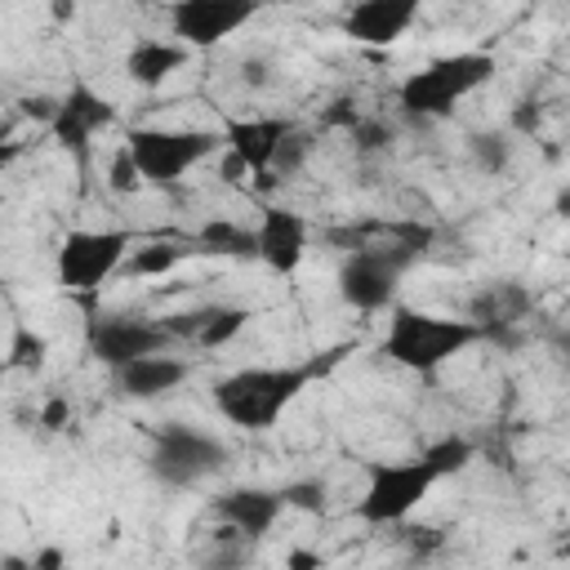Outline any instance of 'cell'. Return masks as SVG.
Wrapping results in <instances>:
<instances>
[{
    "label": "cell",
    "instance_id": "6da1fadb",
    "mask_svg": "<svg viewBox=\"0 0 570 570\" xmlns=\"http://www.w3.org/2000/svg\"><path fill=\"white\" fill-rule=\"evenodd\" d=\"M334 361V356H330ZM330 361H298V365H240L223 374L209 387V401L223 423L240 432H267L281 423V414L307 392V383L330 365Z\"/></svg>",
    "mask_w": 570,
    "mask_h": 570
},
{
    "label": "cell",
    "instance_id": "7a4b0ae2",
    "mask_svg": "<svg viewBox=\"0 0 570 570\" xmlns=\"http://www.w3.org/2000/svg\"><path fill=\"white\" fill-rule=\"evenodd\" d=\"M494 71H499V58L485 49L436 53L396 85V111L414 125L450 120L463 98H472L476 89H485L494 80Z\"/></svg>",
    "mask_w": 570,
    "mask_h": 570
},
{
    "label": "cell",
    "instance_id": "3957f363",
    "mask_svg": "<svg viewBox=\"0 0 570 570\" xmlns=\"http://www.w3.org/2000/svg\"><path fill=\"white\" fill-rule=\"evenodd\" d=\"M423 249H428V232L419 227H396L387 240H356L334 276L338 298L352 312H387L396 303L405 272L419 263Z\"/></svg>",
    "mask_w": 570,
    "mask_h": 570
},
{
    "label": "cell",
    "instance_id": "277c9868",
    "mask_svg": "<svg viewBox=\"0 0 570 570\" xmlns=\"http://www.w3.org/2000/svg\"><path fill=\"white\" fill-rule=\"evenodd\" d=\"M481 338L485 334L463 316H441V312H419V307L392 303L379 352L410 374H436L441 365H450Z\"/></svg>",
    "mask_w": 570,
    "mask_h": 570
},
{
    "label": "cell",
    "instance_id": "5b68a950",
    "mask_svg": "<svg viewBox=\"0 0 570 570\" xmlns=\"http://www.w3.org/2000/svg\"><path fill=\"white\" fill-rule=\"evenodd\" d=\"M120 151L134 160L142 187H169L178 178H187L191 169H200L209 156L223 151V134L214 129H196V125H138L125 134Z\"/></svg>",
    "mask_w": 570,
    "mask_h": 570
},
{
    "label": "cell",
    "instance_id": "8992f818",
    "mask_svg": "<svg viewBox=\"0 0 570 570\" xmlns=\"http://www.w3.org/2000/svg\"><path fill=\"white\" fill-rule=\"evenodd\" d=\"M232 450L223 436L196 428V423H160L151 428V445H147V472L169 485V490H196L209 476H218L227 468Z\"/></svg>",
    "mask_w": 570,
    "mask_h": 570
},
{
    "label": "cell",
    "instance_id": "52a82bcc",
    "mask_svg": "<svg viewBox=\"0 0 570 570\" xmlns=\"http://www.w3.org/2000/svg\"><path fill=\"white\" fill-rule=\"evenodd\" d=\"M134 245H138V236L129 227H76L58 245L53 276L67 294H94L107 276H116L125 267Z\"/></svg>",
    "mask_w": 570,
    "mask_h": 570
},
{
    "label": "cell",
    "instance_id": "ba28073f",
    "mask_svg": "<svg viewBox=\"0 0 570 570\" xmlns=\"http://www.w3.org/2000/svg\"><path fill=\"white\" fill-rule=\"evenodd\" d=\"M436 485H441L436 472L419 454L396 459V463H370L365 468V490L356 499V517L365 525H401Z\"/></svg>",
    "mask_w": 570,
    "mask_h": 570
},
{
    "label": "cell",
    "instance_id": "9c48e42d",
    "mask_svg": "<svg viewBox=\"0 0 570 570\" xmlns=\"http://www.w3.org/2000/svg\"><path fill=\"white\" fill-rule=\"evenodd\" d=\"M85 347L98 365L120 370L138 356H160V352H174V338L169 330L160 325V316H129V312H98L89 325H85Z\"/></svg>",
    "mask_w": 570,
    "mask_h": 570
},
{
    "label": "cell",
    "instance_id": "30bf717a",
    "mask_svg": "<svg viewBox=\"0 0 570 570\" xmlns=\"http://www.w3.org/2000/svg\"><path fill=\"white\" fill-rule=\"evenodd\" d=\"M107 125H116V102L102 98L89 80H76V85L58 98L53 120H49V134H53V142L85 169L89 156H94V138H98Z\"/></svg>",
    "mask_w": 570,
    "mask_h": 570
},
{
    "label": "cell",
    "instance_id": "8fae6325",
    "mask_svg": "<svg viewBox=\"0 0 570 570\" xmlns=\"http://www.w3.org/2000/svg\"><path fill=\"white\" fill-rule=\"evenodd\" d=\"M258 18V4L249 0H178L169 4V40H178L187 53L191 49H214L240 27Z\"/></svg>",
    "mask_w": 570,
    "mask_h": 570
},
{
    "label": "cell",
    "instance_id": "7c38bea8",
    "mask_svg": "<svg viewBox=\"0 0 570 570\" xmlns=\"http://www.w3.org/2000/svg\"><path fill=\"white\" fill-rule=\"evenodd\" d=\"M303 254H307V218L289 205H267L254 227V258L267 272L289 276V272H298Z\"/></svg>",
    "mask_w": 570,
    "mask_h": 570
},
{
    "label": "cell",
    "instance_id": "4fadbf2b",
    "mask_svg": "<svg viewBox=\"0 0 570 570\" xmlns=\"http://www.w3.org/2000/svg\"><path fill=\"white\" fill-rule=\"evenodd\" d=\"M160 325L169 330L174 343L214 352V347H227V343L249 325V307H240V303H200V307L160 316Z\"/></svg>",
    "mask_w": 570,
    "mask_h": 570
},
{
    "label": "cell",
    "instance_id": "5bb4252c",
    "mask_svg": "<svg viewBox=\"0 0 570 570\" xmlns=\"http://www.w3.org/2000/svg\"><path fill=\"white\" fill-rule=\"evenodd\" d=\"M281 512H285V503H281V494L267 490V485H232V490H218V494L209 499V508H205V517L232 525L236 534H245V539H254V543H258L263 534H272V525L281 521Z\"/></svg>",
    "mask_w": 570,
    "mask_h": 570
},
{
    "label": "cell",
    "instance_id": "9a60e30c",
    "mask_svg": "<svg viewBox=\"0 0 570 570\" xmlns=\"http://www.w3.org/2000/svg\"><path fill=\"white\" fill-rule=\"evenodd\" d=\"M419 0H356L343 9V36L370 49H387L419 22Z\"/></svg>",
    "mask_w": 570,
    "mask_h": 570
},
{
    "label": "cell",
    "instance_id": "2e32d148",
    "mask_svg": "<svg viewBox=\"0 0 570 570\" xmlns=\"http://www.w3.org/2000/svg\"><path fill=\"white\" fill-rule=\"evenodd\" d=\"M294 129V116H245V120H227L223 125V151L254 178L267 174V160L276 151V142Z\"/></svg>",
    "mask_w": 570,
    "mask_h": 570
},
{
    "label": "cell",
    "instance_id": "e0dca14e",
    "mask_svg": "<svg viewBox=\"0 0 570 570\" xmlns=\"http://www.w3.org/2000/svg\"><path fill=\"white\" fill-rule=\"evenodd\" d=\"M187 379H191V361H187V356H174V352L138 356V361L111 370V387H116L125 401H160V396L178 392Z\"/></svg>",
    "mask_w": 570,
    "mask_h": 570
},
{
    "label": "cell",
    "instance_id": "ac0fdd59",
    "mask_svg": "<svg viewBox=\"0 0 570 570\" xmlns=\"http://www.w3.org/2000/svg\"><path fill=\"white\" fill-rule=\"evenodd\" d=\"M187 58H191V53H187L178 40L142 36V40H134L129 53H125V76H129L138 89H160L174 71L187 67Z\"/></svg>",
    "mask_w": 570,
    "mask_h": 570
},
{
    "label": "cell",
    "instance_id": "d6986e66",
    "mask_svg": "<svg viewBox=\"0 0 570 570\" xmlns=\"http://www.w3.org/2000/svg\"><path fill=\"white\" fill-rule=\"evenodd\" d=\"M254 548H258L254 539L236 534L223 521L200 525L196 539H191V570H249L254 566Z\"/></svg>",
    "mask_w": 570,
    "mask_h": 570
},
{
    "label": "cell",
    "instance_id": "ffe728a7",
    "mask_svg": "<svg viewBox=\"0 0 570 570\" xmlns=\"http://www.w3.org/2000/svg\"><path fill=\"white\" fill-rule=\"evenodd\" d=\"M525 312H530V294L517 281H499V285H490L485 294L472 298V307H468L463 321H472L481 334H494L503 325H517Z\"/></svg>",
    "mask_w": 570,
    "mask_h": 570
},
{
    "label": "cell",
    "instance_id": "44dd1931",
    "mask_svg": "<svg viewBox=\"0 0 570 570\" xmlns=\"http://www.w3.org/2000/svg\"><path fill=\"white\" fill-rule=\"evenodd\" d=\"M312 151H316V129H307V125H298V120H294V129L276 142V151H272V160H267L263 187H272V183H285V178L303 174V169H307V160H312Z\"/></svg>",
    "mask_w": 570,
    "mask_h": 570
},
{
    "label": "cell",
    "instance_id": "7402d4cb",
    "mask_svg": "<svg viewBox=\"0 0 570 570\" xmlns=\"http://www.w3.org/2000/svg\"><path fill=\"white\" fill-rule=\"evenodd\" d=\"M196 245L209 249V254H223V258H254V227L214 218V223H205L196 232Z\"/></svg>",
    "mask_w": 570,
    "mask_h": 570
},
{
    "label": "cell",
    "instance_id": "603a6c76",
    "mask_svg": "<svg viewBox=\"0 0 570 570\" xmlns=\"http://www.w3.org/2000/svg\"><path fill=\"white\" fill-rule=\"evenodd\" d=\"M419 459H423V463L436 472V481H445V476H459V472H463V468L476 459V445H472L468 436L450 432V436H436V441H428Z\"/></svg>",
    "mask_w": 570,
    "mask_h": 570
},
{
    "label": "cell",
    "instance_id": "cb8c5ba5",
    "mask_svg": "<svg viewBox=\"0 0 570 570\" xmlns=\"http://www.w3.org/2000/svg\"><path fill=\"white\" fill-rule=\"evenodd\" d=\"M512 151H517V138L508 129H476L468 138V156L481 174H503L512 165Z\"/></svg>",
    "mask_w": 570,
    "mask_h": 570
},
{
    "label": "cell",
    "instance_id": "d4e9b609",
    "mask_svg": "<svg viewBox=\"0 0 570 570\" xmlns=\"http://www.w3.org/2000/svg\"><path fill=\"white\" fill-rule=\"evenodd\" d=\"M187 249L178 245V240H147V245H134L129 249V258H125V276H165V272H174L178 267V258H183Z\"/></svg>",
    "mask_w": 570,
    "mask_h": 570
},
{
    "label": "cell",
    "instance_id": "484cf974",
    "mask_svg": "<svg viewBox=\"0 0 570 570\" xmlns=\"http://www.w3.org/2000/svg\"><path fill=\"white\" fill-rule=\"evenodd\" d=\"M285 512H307V517H321L330 508V485L321 476H294L285 485H276Z\"/></svg>",
    "mask_w": 570,
    "mask_h": 570
},
{
    "label": "cell",
    "instance_id": "4316f807",
    "mask_svg": "<svg viewBox=\"0 0 570 570\" xmlns=\"http://www.w3.org/2000/svg\"><path fill=\"white\" fill-rule=\"evenodd\" d=\"M9 361V370H27V374H36V370H45V356H49V343H45V334H36L31 325H13V338H9V352H4Z\"/></svg>",
    "mask_w": 570,
    "mask_h": 570
},
{
    "label": "cell",
    "instance_id": "83f0119b",
    "mask_svg": "<svg viewBox=\"0 0 570 570\" xmlns=\"http://www.w3.org/2000/svg\"><path fill=\"white\" fill-rule=\"evenodd\" d=\"M107 187L116 191V196H134V191H142V178H138V169H134V160L116 147V156H111V165H107Z\"/></svg>",
    "mask_w": 570,
    "mask_h": 570
},
{
    "label": "cell",
    "instance_id": "f1b7e54d",
    "mask_svg": "<svg viewBox=\"0 0 570 570\" xmlns=\"http://www.w3.org/2000/svg\"><path fill=\"white\" fill-rule=\"evenodd\" d=\"M352 142H356V151H383L387 142H392V134H387V125H379V120H352Z\"/></svg>",
    "mask_w": 570,
    "mask_h": 570
},
{
    "label": "cell",
    "instance_id": "f546056e",
    "mask_svg": "<svg viewBox=\"0 0 570 570\" xmlns=\"http://www.w3.org/2000/svg\"><path fill=\"white\" fill-rule=\"evenodd\" d=\"M36 423H40L45 432H62V428L71 423V401H67V396H49V401L40 405Z\"/></svg>",
    "mask_w": 570,
    "mask_h": 570
},
{
    "label": "cell",
    "instance_id": "4dcf8cb0",
    "mask_svg": "<svg viewBox=\"0 0 570 570\" xmlns=\"http://www.w3.org/2000/svg\"><path fill=\"white\" fill-rule=\"evenodd\" d=\"M281 570H325V557H321V552H312V548H289Z\"/></svg>",
    "mask_w": 570,
    "mask_h": 570
},
{
    "label": "cell",
    "instance_id": "1f68e13d",
    "mask_svg": "<svg viewBox=\"0 0 570 570\" xmlns=\"http://www.w3.org/2000/svg\"><path fill=\"white\" fill-rule=\"evenodd\" d=\"M62 548H40L36 557H31V570H62Z\"/></svg>",
    "mask_w": 570,
    "mask_h": 570
},
{
    "label": "cell",
    "instance_id": "d6a6232c",
    "mask_svg": "<svg viewBox=\"0 0 570 570\" xmlns=\"http://www.w3.org/2000/svg\"><path fill=\"white\" fill-rule=\"evenodd\" d=\"M245 85H267V62L263 58H245Z\"/></svg>",
    "mask_w": 570,
    "mask_h": 570
},
{
    "label": "cell",
    "instance_id": "836d02e7",
    "mask_svg": "<svg viewBox=\"0 0 570 570\" xmlns=\"http://www.w3.org/2000/svg\"><path fill=\"white\" fill-rule=\"evenodd\" d=\"M18 156H22V142H9V138H0V174H4V169H9Z\"/></svg>",
    "mask_w": 570,
    "mask_h": 570
},
{
    "label": "cell",
    "instance_id": "e575fe53",
    "mask_svg": "<svg viewBox=\"0 0 570 570\" xmlns=\"http://www.w3.org/2000/svg\"><path fill=\"white\" fill-rule=\"evenodd\" d=\"M0 205H4V191H0Z\"/></svg>",
    "mask_w": 570,
    "mask_h": 570
}]
</instances>
